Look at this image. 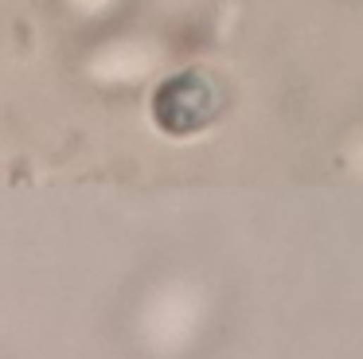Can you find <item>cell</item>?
Returning <instances> with one entry per match:
<instances>
[{
    "mask_svg": "<svg viewBox=\"0 0 363 359\" xmlns=\"http://www.w3.org/2000/svg\"><path fill=\"white\" fill-rule=\"evenodd\" d=\"M211 114H215L211 86L203 83L199 75H184V78L164 83L161 102H156V117H161L164 129H172V133H192V129L207 126Z\"/></svg>",
    "mask_w": 363,
    "mask_h": 359,
    "instance_id": "1",
    "label": "cell"
}]
</instances>
